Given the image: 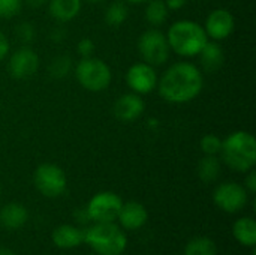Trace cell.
Segmentation results:
<instances>
[{
	"label": "cell",
	"instance_id": "19",
	"mask_svg": "<svg viewBox=\"0 0 256 255\" xmlns=\"http://www.w3.org/2000/svg\"><path fill=\"white\" fill-rule=\"evenodd\" d=\"M232 234L236 240L248 248H254L256 245V222L254 218L243 216L237 219L232 225Z\"/></svg>",
	"mask_w": 256,
	"mask_h": 255
},
{
	"label": "cell",
	"instance_id": "27",
	"mask_svg": "<svg viewBox=\"0 0 256 255\" xmlns=\"http://www.w3.org/2000/svg\"><path fill=\"white\" fill-rule=\"evenodd\" d=\"M15 35L18 36V39H20L21 42H24V44H30V42L34 39L36 32H34V27H33V24H32V23H28V21H22V23H20V24L16 26V29H15Z\"/></svg>",
	"mask_w": 256,
	"mask_h": 255
},
{
	"label": "cell",
	"instance_id": "34",
	"mask_svg": "<svg viewBox=\"0 0 256 255\" xmlns=\"http://www.w3.org/2000/svg\"><path fill=\"white\" fill-rule=\"evenodd\" d=\"M22 2H26L30 8H40L48 3V0H22Z\"/></svg>",
	"mask_w": 256,
	"mask_h": 255
},
{
	"label": "cell",
	"instance_id": "35",
	"mask_svg": "<svg viewBox=\"0 0 256 255\" xmlns=\"http://www.w3.org/2000/svg\"><path fill=\"white\" fill-rule=\"evenodd\" d=\"M0 255H16L12 249L9 248H4V246H0Z\"/></svg>",
	"mask_w": 256,
	"mask_h": 255
},
{
	"label": "cell",
	"instance_id": "11",
	"mask_svg": "<svg viewBox=\"0 0 256 255\" xmlns=\"http://www.w3.org/2000/svg\"><path fill=\"white\" fill-rule=\"evenodd\" d=\"M39 56L30 47H21L12 53L8 62V71L15 80H26L33 77L39 69Z\"/></svg>",
	"mask_w": 256,
	"mask_h": 255
},
{
	"label": "cell",
	"instance_id": "14",
	"mask_svg": "<svg viewBox=\"0 0 256 255\" xmlns=\"http://www.w3.org/2000/svg\"><path fill=\"white\" fill-rule=\"evenodd\" d=\"M117 219L124 230H140L147 224L148 212L141 203L128 201L123 203Z\"/></svg>",
	"mask_w": 256,
	"mask_h": 255
},
{
	"label": "cell",
	"instance_id": "15",
	"mask_svg": "<svg viewBox=\"0 0 256 255\" xmlns=\"http://www.w3.org/2000/svg\"><path fill=\"white\" fill-rule=\"evenodd\" d=\"M52 243L62 249H72L84 243V230L76 225L63 224L52 231Z\"/></svg>",
	"mask_w": 256,
	"mask_h": 255
},
{
	"label": "cell",
	"instance_id": "22",
	"mask_svg": "<svg viewBox=\"0 0 256 255\" xmlns=\"http://www.w3.org/2000/svg\"><path fill=\"white\" fill-rule=\"evenodd\" d=\"M128 17H129V9H128V5L123 0L112 2L105 9V23L110 27L122 26L128 20Z\"/></svg>",
	"mask_w": 256,
	"mask_h": 255
},
{
	"label": "cell",
	"instance_id": "33",
	"mask_svg": "<svg viewBox=\"0 0 256 255\" xmlns=\"http://www.w3.org/2000/svg\"><path fill=\"white\" fill-rule=\"evenodd\" d=\"M164 2L170 11H180L188 3V0H164Z\"/></svg>",
	"mask_w": 256,
	"mask_h": 255
},
{
	"label": "cell",
	"instance_id": "20",
	"mask_svg": "<svg viewBox=\"0 0 256 255\" xmlns=\"http://www.w3.org/2000/svg\"><path fill=\"white\" fill-rule=\"evenodd\" d=\"M198 177L204 182V183H213L219 179L220 173H222V165L218 156H212V155H204V158L200 161L198 164Z\"/></svg>",
	"mask_w": 256,
	"mask_h": 255
},
{
	"label": "cell",
	"instance_id": "37",
	"mask_svg": "<svg viewBox=\"0 0 256 255\" xmlns=\"http://www.w3.org/2000/svg\"><path fill=\"white\" fill-rule=\"evenodd\" d=\"M82 2H87V3H90V5H99V3H102V2H105V0H82Z\"/></svg>",
	"mask_w": 256,
	"mask_h": 255
},
{
	"label": "cell",
	"instance_id": "26",
	"mask_svg": "<svg viewBox=\"0 0 256 255\" xmlns=\"http://www.w3.org/2000/svg\"><path fill=\"white\" fill-rule=\"evenodd\" d=\"M22 0H0V18L9 20L20 14Z\"/></svg>",
	"mask_w": 256,
	"mask_h": 255
},
{
	"label": "cell",
	"instance_id": "13",
	"mask_svg": "<svg viewBox=\"0 0 256 255\" xmlns=\"http://www.w3.org/2000/svg\"><path fill=\"white\" fill-rule=\"evenodd\" d=\"M144 110H146V104H144L141 95H136L134 92L118 96L112 107V113H114L116 119H118L120 122H124V123H130V122H135L136 119H140L142 116Z\"/></svg>",
	"mask_w": 256,
	"mask_h": 255
},
{
	"label": "cell",
	"instance_id": "1",
	"mask_svg": "<svg viewBox=\"0 0 256 255\" xmlns=\"http://www.w3.org/2000/svg\"><path fill=\"white\" fill-rule=\"evenodd\" d=\"M202 87L204 77L200 68L190 62H177L162 74L156 89L170 104H188L198 98Z\"/></svg>",
	"mask_w": 256,
	"mask_h": 255
},
{
	"label": "cell",
	"instance_id": "6",
	"mask_svg": "<svg viewBox=\"0 0 256 255\" xmlns=\"http://www.w3.org/2000/svg\"><path fill=\"white\" fill-rule=\"evenodd\" d=\"M138 51H140L142 62L152 66L165 65L171 54L166 35L159 29H148L140 36Z\"/></svg>",
	"mask_w": 256,
	"mask_h": 255
},
{
	"label": "cell",
	"instance_id": "18",
	"mask_svg": "<svg viewBox=\"0 0 256 255\" xmlns=\"http://www.w3.org/2000/svg\"><path fill=\"white\" fill-rule=\"evenodd\" d=\"M198 56L201 59V65H202L204 71L210 72V74L219 71L225 62L224 48L216 41H208Z\"/></svg>",
	"mask_w": 256,
	"mask_h": 255
},
{
	"label": "cell",
	"instance_id": "25",
	"mask_svg": "<svg viewBox=\"0 0 256 255\" xmlns=\"http://www.w3.org/2000/svg\"><path fill=\"white\" fill-rule=\"evenodd\" d=\"M200 147H201L204 155L218 156L220 153V149H222V138L214 135V134H207L201 138Z\"/></svg>",
	"mask_w": 256,
	"mask_h": 255
},
{
	"label": "cell",
	"instance_id": "17",
	"mask_svg": "<svg viewBox=\"0 0 256 255\" xmlns=\"http://www.w3.org/2000/svg\"><path fill=\"white\" fill-rule=\"evenodd\" d=\"M50 15L58 23H69L78 17L82 8V0H48Z\"/></svg>",
	"mask_w": 256,
	"mask_h": 255
},
{
	"label": "cell",
	"instance_id": "30",
	"mask_svg": "<svg viewBox=\"0 0 256 255\" xmlns=\"http://www.w3.org/2000/svg\"><path fill=\"white\" fill-rule=\"evenodd\" d=\"M9 50H10V44H9L8 38L0 32V62L9 54Z\"/></svg>",
	"mask_w": 256,
	"mask_h": 255
},
{
	"label": "cell",
	"instance_id": "31",
	"mask_svg": "<svg viewBox=\"0 0 256 255\" xmlns=\"http://www.w3.org/2000/svg\"><path fill=\"white\" fill-rule=\"evenodd\" d=\"M50 39H51L52 42H62V41H64V39H66V30L62 29V27L52 29L51 33H50Z\"/></svg>",
	"mask_w": 256,
	"mask_h": 255
},
{
	"label": "cell",
	"instance_id": "9",
	"mask_svg": "<svg viewBox=\"0 0 256 255\" xmlns=\"http://www.w3.org/2000/svg\"><path fill=\"white\" fill-rule=\"evenodd\" d=\"M213 201L220 210L226 213H237L246 207L249 201V192L240 183L225 182L214 189Z\"/></svg>",
	"mask_w": 256,
	"mask_h": 255
},
{
	"label": "cell",
	"instance_id": "21",
	"mask_svg": "<svg viewBox=\"0 0 256 255\" xmlns=\"http://www.w3.org/2000/svg\"><path fill=\"white\" fill-rule=\"evenodd\" d=\"M170 15V9L166 8L164 0H148L146 3V11H144V17L146 21L150 23L152 26L158 27L165 24V21L168 20Z\"/></svg>",
	"mask_w": 256,
	"mask_h": 255
},
{
	"label": "cell",
	"instance_id": "5",
	"mask_svg": "<svg viewBox=\"0 0 256 255\" xmlns=\"http://www.w3.org/2000/svg\"><path fill=\"white\" fill-rule=\"evenodd\" d=\"M75 77L82 89L88 92L106 90L112 81V72L108 63L98 57H81L75 66Z\"/></svg>",
	"mask_w": 256,
	"mask_h": 255
},
{
	"label": "cell",
	"instance_id": "28",
	"mask_svg": "<svg viewBox=\"0 0 256 255\" xmlns=\"http://www.w3.org/2000/svg\"><path fill=\"white\" fill-rule=\"evenodd\" d=\"M94 50H96V47H94V42H93L92 38H82L76 44V51H78V54L81 57H90V56H93Z\"/></svg>",
	"mask_w": 256,
	"mask_h": 255
},
{
	"label": "cell",
	"instance_id": "29",
	"mask_svg": "<svg viewBox=\"0 0 256 255\" xmlns=\"http://www.w3.org/2000/svg\"><path fill=\"white\" fill-rule=\"evenodd\" d=\"M244 188L249 194H255L256 192V171L254 168L248 171V176L244 180Z\"/></svg>",
	"mask_w": 256,
	"mask_h": 255
},
{
	"label": "cell",
	"instance_id": "16",
	"mask_svg": "<svg viewBox=\"0 0 256 255\" xmlns=\"http://www.w3.org/2000/svg\"><path fill=\"white\" fill-rule=\"evenodd\" d=\"M28 210L20 203H9L0 209V225L6 230H20L27 224Z\"/></svg>",
	"mask_w": 256,
	"mask_h": 255
},
{
	"label": "cell",
	"instance_id": "3",
	"mask_svg": "<svg viewBox=\"0 0 256 255\" xmlns=\"http://www.w3.org/2000/svg\"><path fill=\"white\" fill-rule=\"evenodd\" d=\"M171 51L183 57H195L208 42L204 27L192 20H178L165 33Z\"/></svg>",
	"mask_w": 256,
	"mask_h": 255
},
{
	"label": "cell",
	"instance_id": "23",
	"mask_svg": "<svg viewBox=\"0 0 256 255\" xmlns=\"http://www.w3.org/2000/svg\"><path fill=\"white\" fill-rule=\"evenodd\" d=\"M183 255H218V248L208 237H195L186 245Z\"/></svg>",
	"mask_w": 256,
	"mask_h": 255
},
{
	"label": "cell",
	"instance_id": "36",
	"mask_svg": "<svg viewBox=\"0 0 256 255\" xmlns=\"http://www.w3.org/2000/svg\"><path fill=\"white\" fill-rule=\"evenodd\" d=\"M126 3H132V5H142V3H147L148 0H123Z\"/></svg>",
	"mask_w": 256,
	"mask_h": 255
},
{
	"label": "cell",
	"instance_id": "32",
	"mask_svg": "<svg viewBox=\"0 0 256 255\" xmlns=\"http://www.w3.org/2000/svg\"><path fill=\"white\" fill-rule=\"evenodd\" d=\"M74 218H75L80 224H87V222L90 221V216H88V213H87V209H86V207H84V209H78V210H75Z\"/></svg>",
	"mask_w": 256,
	"mask_h": 255
},
{
	"label": "cell",
	"instance_id": "10",
	"mask_svg": "<svg viewBox=\"0 0 256 255\" xmlns=\"http://www.w3.org/2000/svg\"><path fill=\"white\" fill-rule=\"evenodd\" d=\"M158 72L154 66L146 62L134 63L126 72V83L129 89L136 95H147L152 93L158 87Z\"/></svg>",
	"mask_w": 256,
	"mask_h": 255
},
{
	"label": "cell",
	"instance_id": "24",
	"mask_svg": "<svg viewBox=\"0 0 256 255\" xmlns=\"http://www.w3.org/2000/svg\"><path fill=\"white\" fill-rule=\"evenodd\" d=\"M70 71H72V59L68 54L56 56L48 65V74L56 80H62L68 77Z\"/></svg>",
	"mask_w": 256,
	"mask_h": 255
},
{
	"label": "cell",
	"instance_id": "4",
	"mask_svg": "<svg viewBox=\"0 0 256 255\" xmlns=\"http://www.w3.org/2000/svg\"><path fill=\"white\" fill-rule=\"evenodd\" d=\"M84 242L98 255H122L128 246V237L114 222H94L84 230Z\"/></svg>",
	"mask_w": 256,
	"mask_h": 255
},
{
	"label": "cell",
	"instance_id": "7",
	"mask_svg": "<svg viewBox=\"0 0 256 255\" xmlns=\"http://www.w3.org/2000/svg\"><path fill=\"white\" fill-rule=\"evenodd\" d=\"M33 182L36 189L48 198H57L64 194L68 188V177L64 171L51 162L40 164L33 174Z\"/></svg>",
	"mask_w": 256,
	"mask_h": 255
},
{
	"label": "cell",
	"instance_id": "2",
	"mask_svg": "<svg viewBox=\"0 0 256 255\" xmlns=\"http://www.w3.org/2000/svg\"><path fill=\"white\" fill-rule=\"evenodd\" d=\"M224 162L237 173H248L256 164V140L248 131L231 132L222 140Z\"/></svg>",
	"mask_w": 256,
	"mask_h": 255
},
{
	"label": "cell",
	"instance_id": "8",
	"mask_svg": "<svg viewBox=\"0 0 256 255\" xmlns=\"http://www.w3.org/2000/svg\"><path fill=\"white\" fill-rule=\"evenodd\" d=\"M123 200L111 191L98 192L86 206L90 221L93 222H114L120 213Z\"/></svg>",
	"mask_w": 256,
	"mask_h": 255
},
{
	"label": "cell",
	"instance_id": "12",
	"mask_svg": "<svg viewBox=\"0 0 256 255\" xmlns=\"http://www.w3.org/2000/svg\"><path fill=\"white\" fill-rule=\"evenodd\" d=\"M208 39L212 41H225L226 38H230L236 29V18L234 15L224 8H218L213 9L207 18H206V24L202 26Z\"/></svg>",
	"mask_w": 256,
	"mask_h": 255
}]
</instances>
